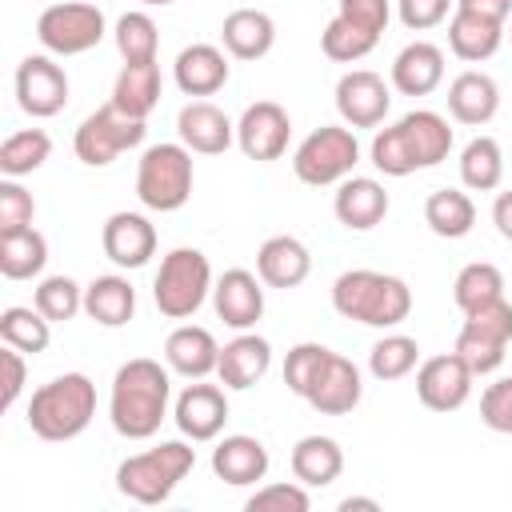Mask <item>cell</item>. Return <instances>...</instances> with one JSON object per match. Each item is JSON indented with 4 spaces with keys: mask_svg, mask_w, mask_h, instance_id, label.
<instances>
[{
    "mask_svg": "<svg viewBox=\"0 0 512 512\" xmlns=\"http://www.w3.org/2000/svg\"><path fill=\"white\" fill-rule=\"evenodd\" d=\"M332 212L348 232H372L388 216V192L376 176H348L336 184Z\"/></svg>",
    "mask_w": 512,
    "mask_h": 512,
    "instance_id": "19",
    "label": "cell"
},
{
    "mask_svg": "<svg viewBox=\"0 0 512 512\" xmlns=\"http://www.w3.org/2000/svg\"><path fill=\"white\" fill-rule=\"evenodd\" d=\"M96 416V384L84 372H64L40 384L28 400V428L48 444L76 440Z\"/></svg>",
    "mask_w": 512,
    "mask_h": 512,
    "instance_id": "4",
    "label": "cell"
},
{
    "mask_svg": "<svg viewBox=\"0 0 512 512\" xmlns=\"http://www.w3.org/2000/svg\"><path fill=\"white\" fill-rule=\"evenodd\" d=\"M448 152H452V128L432 108L404 112L396 124L380 128L368 148L376 172L384 176H412L420 168H436L440 160H448Z\"/></svg>",
    "mask_w": 512,
    "mask_h": 512,
    "instance_id": "2",
    "label": "cell"
},
{
    "mask_svg": "<svg viewBox=\"0 0 512 512\" xmlns=\"http://www.w3.org/2000/svg\"><path fill=\"white\" fill-rule=\"evenodd\" d=\"M48 156H52V136L44 128H20L0 144V172L12 180L32 176L36 168H44Z\"/></svg>",
    "mask_w": 512,
    "mask_h": 512,
    "instance_id": "37",
    "label": "cell"
},
{
    "mask_svg": "<svg viewBox=\"0 0 512 512\" xmlns=\"http://www.w3.org/2000/svg\"><path fill=\"white\" fill-rule=\"evenodd\" d=\"M0 340L20 348V352H28V356H36V352H44L52 344V320L36 304L32 308L12 304V308L0 312Z\"/></svg>",
    "mask_w": 512,
    "mask_h": 512,
    "instance_id": "36",
    "label": "cell"
},
{
    "mask_svg": "<svg viewBox=\"0 0 512 512\" xmlns=\"http://www.w3.org/2000/svg\"><path fill=\"white\" fill-rule=\"evenodd\" d=\"M164 364H168L176 376H184V380H204V376H212L216 364H220V344H216V336H212L208 328H200V324H180V328H172L168 340H164Z\"/></svg>",
    "mask_w": 512,
    "mask_h": 512,
    "instance_id": "20",
    "label": "cell"
},
{
    "mask_svg": "<svg viewBox=\"0 0 512 512\" xmlns=\"http://www.w3.org/2000/svg\"><path fill=\"white\" fill-rule=\"evenodd\" d=\"M32 304L52 320V324H68L76 312H84V288L72 276H44L32 292Z\"/></svg>",
    "mask_w": 512,
    "mask_h": 512,
    "instance_id": "42",
    "label": "cell"
},
{
    "mask_svg": "<svg viewBox=\"0 0 512 512\" xmlns=\"http://www.w3.org/2000/svg\"><path fill=\"white\" fill-rule=\"evenodd\" d=\"M452 352H456L476 376H488V372H496V368L504 364L508 344L496 340V336H488V332H480V328L460 324V336H456V348H452Z\"/></svg>",
    "mask_w": 512,
    "mask_h": 512,
    "instance_id": "44",
    "label": "cell"
},
{
    "mask_svg": "<svg viewBox=\"0 0 512 512\" xmlns=\"http://www.w3.org/2000/svg\"><path fill=\"white\" fill-rule=\"evenodd\" d=\"M224 52L236 60H264L276 44V20L264 8H236L220 24Z\"/></svg>",
    "mask_w": 512,
    "mask_h": 512,
    "instance_id": "28",
    "label": "cell"
},
{
    "mask_svg": "<svg viewBox=\"0 0 512 512\" xmlns=\"http://www.w3.org/2000/svg\"><path fill=\"white\" fill-rule=\"evenodd\" d=\"M288 136H292V116L276 104V100H256L240 112L236 120V144L248 160H280L288 152Z\"/></svg>",
    "mask_w": 512,
    "mask_h": 512,
    "instance_id": "13",
    "label": "cell"
},
{
    "mask_svg": "<svg viewBox=\"0 0 512 512\" xmlns=\"http://www.w3.org/2000/svg\"><path fill=\"white\" fill-rule=\"evenodd\" d=\"M496 296H504V272L496 264H488V260L464 264L456 272V280H452V300H456L460 312H472V308H480V304H488Z\"/></svg>",
    "mask_w": 512,
    "mask_h": 512,
    "instance_id": "38",
    "label": "cell"
},
{
    "mask_svg": "<svg viewBox=\"0 0 512 512\" xmlns=\"http://www.w3.org/2000/svg\"><path fill=\"white\" fill-rule=\"evenodd\" d=\"M116 52L124 56V64H136V60H156V48H160V28L148 12H124L116 20Z\"/></svg>",
    "mask_w": 512,
    "mask_h": 512,
    "instance_id": "41",
    "label": "cell"
},
{
    "mask_svg": "<svg viewBox=\"0 0 512 512\" xmlns=\"http://www.w3.org/2000/svg\"><path fill=\"white\" fill-rule=\"evenodd\" d=\"M172 368L148 356H132L116 368L108 392V420L124 440H152L168 416L172 400Z\"/></svg>",
    "mask_w": 512,
    "mask_h": 512,
    "instance_id": "1",
    "label": "cell"
},
{
    "mask_svg": "<svg viewBox=\"0 0 512 512\" xmlns=\"http://www.w3.org/2000/svg\"><path fill=\"white\" fill-rule=\"evenodd\" d=\"M444 84V52L432 40H412L392 60V88L400 96H428Z\"/></svg>",
    "mask_w": 512,
    "mask_h": 512,
    "instance_id": "24",
    "label": "cell"
},
{
    "mask_svg": "<svg viewBox=\"0 0 512 512\" xmlns=\"http://www.w3.org/2000/svg\"><path fill=\"white\" fill-rule=\"evenodd\" d=\"M504 44V24L500 20H488V16H476V12H464L456 8L448 16V48L452 56L468 60V64H480L488 56H496Z\"/></svg>",
    "mask_w": 512,
    "mask_h": 512,
    "instance_id": "30",
    "label": "cell"
},
{
    "mask_svg": "<svg viewBox=\"0 0 512 512\" xmlns=\"http://www.w3.org/2000/svg\"><path fill=\"white\" fill-rule=\"evenodd\" d=\"M336 16H344L356 28L380 36L388 28V20H392V4L388 0H336Z\"/></svg>",
    "mask_w": 512,
    "mask_h": 512,
    "instance_id": "50",
    "label": "cell"
},
{
    "mask_svg": "<svg viewBox=\"0 0 512 512\" xmlns=\"http://www.w3.org/2000/svg\"><path fill=\"white\" fill-rule=\"evenodd\" d=\"M376 44H380V36L356 28V24L344 20V16H332V20L324 24V32H320V48H324V56L336 60V64H356V60H364Z\"/></svg>",
    "mask_w": 512,
    "mask_h": 512,
    "instance_id": "40",
    "label": "cell"
},
{
    "mask_svg": "<svg viewBox=\"0 0 512 512\" xmlns=\"http://www.w3.org/2000/svg\"><path fill=\"white\" fill-rule=\"evenodd\" d=\"M480 420L492 432L512 436V376H500L496 384L484 388V396H480Z\"/></svg>",
    "mask_w": 512,
    "mask_h": 512,
    "instance_id": "47",
    "label": "cell"
},
{
    "mask_svg": "<svg viewBox=\"0 0 512 512\" xmlns=\"http://www.w3.org/2000/svg\"><path fill=\"white\" fill-rule=\"evenodd\" d=\"M100 244L116 268H144L156 256V228L144 212H112L104 220Z\"/></svg>",
    "mask_w": 512,
    "mask_h": 512,
    "instance_id": "17",
    "label": "cell"
},
{
    "mask_svg": "<svg viewBox=\"0 0 512 512\" xmlns=\"http://www.w3.org/2000/svg\"><path fill=\"white\" fill-rule=\"evenodd\" d=\"M288 464H292V476H296L300 484H308V488H328V484L344 472V448H340L332 436L312 432V436H300V440H296Z\"/></svg>",
    "mask_w": 512,
    "mask_h": 512,
    "instance_id": "31",
    "label": "cell"
},
{
    "mask_svg": "<svg viewBox=\"0 0 512 512\" xmlns=\"http://www.w3.org/2000/svg\"><path fill=\"white\" fill-rule=\"evenodd\" d=\"M500 112V84L488 76V72H460L452 84H448V116L456 124H468V128H484L492 116Z\"/></svg>",
    "mask_w": 512,
    "mask_h": 512,
    "instance_id": "25",
    "label": "cell"
},
{
    "mask_svg": "<svg viewBox=\"0 0 512 512\" xmlns=\"http://www.w3.org/2000/svg\"><path fill=\"white\" fill-rule=\"evenodd\" d=\"M48 264V240L36 228L0 232V272L4 280H32Z\"/></svg>",
    "mask_w": 512,
    "mask_h": 512,
    "instance_id": "34",
    "label": "cell"
},
{
    "mask_svg": "<svg viewBox=\"0 0 512 512\" xmlns=\"http://www.w3.org/2000/svg\"><path fill=\"white\" fill-rule=\"evenodd\" d=\"M328 360H332V348H324L316 340H304V344L288 348V356H284V384H288V392H296L300 400H308V392L320 380V372H324Z\"/></svg>",
    "mask_w": 512,
    "mask_h": 512,
    "instance_id": "43",
    "label": "cell"
},
{
    "mask_svg": "<svg viewBox=\"0 0 512 512\" xmlns=\"http://www.w3.org/2000/svg\"><path fill=\"white\" fill-rule=\"evenodd\" d=\"M356 164H360V140H356V128H348V124H320L292 152L296 180L312 184V188L348 180Z\"/></svg>",
    "mask_w": 512,
    "mask_h": 512,
    "instance_id": "8",
    "label": "cell"
},
{
    "mask_svg": "<svg viewBox=\"0 0 512 512\" xmlns=\"http://www.w3.org/2000/svg\"><path fill=\"white\" fill-rule=\"evenodd\" d=\"M196 168H192V148L184 144H152L144 148L136 164V196L152 212H180L192 200Z\"/></svg>",
    "mask_w": 512,
    "mask_h": 512,
    "instance_id": "6",
    "label": "cell"
},
{
    "mask_svg": "<svg viewBox=\"0 0 512 512\" xmlns=\"http://www.w3.org/2000/svg\"><path fill=\"white\" fill-rule=\"evenodd\" d=\"M196 468V448L188 440H160L156 448H144L116 468V488L120 496L136 504H164L176 484Z\"/></svg>",
    "mask_w": 512,
    "mask_h": 512,
    "instance_id": "5",
    "label": "cell"
},
{
    "mask_svg": "<svg viewBox=\"0 0 512 512\" xmlns=\"http://www.w3.org/2000/svg\"><path fill=\"white\" fill-rule=\"evenodd\" d=\"M212 264L200 248H172L160 260V272L152 280V300L160 308V316L168 320H188L200 312V304L212 296Z\"/></svg>",
    "mask_w": 512,
    "mask_h": 512,
    "instance_id": "7",
    "label": "cell"
},
{
    "mask_svg": "<svg viewBox=\"0 0 512 512\" xmlns=\"http://www.w3.org/2000/svg\"><path fill=\"white\" fill-rule=\"evenodd\" d=\"M424 224L440 236V240H460L472 232L476 224V204L468 192L460 188H436L428 200H424Z\"/></svg>",
    "mask_w": 512,
    "mask_h": 512,
    "instance_id": "33",
    "label": "cell"
},
{
    "mask_svg": "<svg viewBox=\"0 0 512 512\" xmlns=\"http://www.w3.org/2000/svg\"><path fill=\"white\" fill-rule=\"evenodd\" d=\"M104 32H108V20L96 0L48 4L36 20V40L52 56H84L104 40Z\"/></svg>",
    "mask_w": 512,
    "mask_h": 512,
    "instance_id": "9",
    "label": "cell"
},
{
    "mask_svg": "<svg viewBox=\"0 0 512 512\" xmlns=\"http://www.w3.org/2000/svg\"><path fill=\"white\" fill-rule=\"evenodd\" d=\"M112 104L136 120H148L152 108L160 104V64L156 60H136L124 64L116 84H112Z\"/></svg>",
    "mask_w": 512,
    "mask_h": 512,
    "instance_id": "32",
    "label": "cell"
},
{
    "mask_svg": "<svg viewBox=\"0 0 512 512\" xmlns=\"http://www.w3.org/2000/svg\"><path fill=\"white\" fill-rule=\"evenodd\" d=\"M248 512H272V508H280V512H308L312 508V496H308V484H264V488H256L252 496H248V504H244Z\"/></svg>",
    "mask_w": 512,
    "mask_h": 512,
    "instance_id": "46",
    "label": "cell"
},
{
    "mask_svg": "<svg viewBox=\"0 0 512 512\" xmlns=\"http://www.w3.org/2000/svg\"><path fill=\"white\" fill-rule=\"evenodd\" d=\"M312 272V252L296 236H268L256 252V276L268 288H300Z\"/></svg>",
    "mask_w": 512,
    "mask_h": 512,
    "instance_id": "26",
    "label": "cell"
},
{
    "mask_svg": "<svg viewBox=\"0 0 512 512\" xmlns=\"http://www.w3.org/2000/svg\"><path fill=\"white\" fill-rule=\"evenodd\" d=\"M172 420L180 428L184 440L192 444H204V440H216L228 424V396L220 384H204V380H192L176 404H172Z\"/></svg>",
    "mask_w": 512,
    "mask_h": 512,
    "instance_id": "15",
    "label": "cell"
},
{
    "mask_svg": "<svg viewBox=\"0 0 512 512\" xmlns=\"http://www.w3.org/2000/svg\"><path fill=\"white\" fill-rule=\"evenodd\" d=\"M504 36H508V44H512V24H508V28H504Z\"/></svg>",
    "mask_w": 512,
    "mask_h": 512,
    "instance_id": "56",
    "label": "cell"
},
{
    "mask_svg": "<svg viewBox=\"0 0 512 512\" xmlns=\"http://www.w3.org/2000/svg\"><path fill=\"white\" fill-rule=\"evenodd\" d=\"M472 380H476V372L456 352H440V356H428L424 364H416V396L428 412L464 408L472 396Z\"/></svg>",
    "mask_w": 512,
    "mask_h": 512,
    "instance_id": "12",
    "label": "cell"
},
{
    "mask_svg": "<svg viewBox=\"0 0 512 512\" xmlns=\"http://www.w3.org/2000/svg\"><path fill=\"white\" fill-rule=\"evenodd\" d=\"M144 120L120 112L112 100L104 108H96L92 116L80 120L76 136H72V148H76V160L88 164V168H108L120 152L128 148H140L144 144Z\"/></svg>",
    "mask_w": 512,
    "mask_h": 512,
    "instance_id": "10",
    "label": "cell"
},
{
    "mask_svg": "<svg viewBox=\"0 0 512 512\" xmlns=\"http://www.w3.org/2000/svg\"><path fill=\"white\" fill-rule=\"evenodd\" d=\"M176 136H180L184 148H192L200 156H220V152L232 148L236 124L212 100H188L180 108V116H176Z\"/></svg>",
    "mask_w": 512,
    "mask_h": 512,
    "instance_id": "18",
    "label": "cell"
},
{
    "mask_svg": "<svg viewBox=\"0 0 512 512\" xmlns=\"http://www.w3.org/2000/svg\"><path fill=\"white\" fill-rule=\"evenodd\" d=\"M388 108H392V92L380 72L352 68L336 80V112L348 128H376L384 124Z\"/></svg>",
    "mask_w": 512,
    "mask_h": 512,
    "instance_id": "14",
    "label": "cell"
},
{
    "mask_svg": "<svg viewBox=\"0 0 512 512\" xmlns=\"http://www.w3.org/2000/svg\"><path fill=\"white\" fill-rule=\"evenodd\" d=\"M452 8H456V0H396V16L412 32H428V28L444 24Z\"/></svg>",
    "mask_w": 512,
    "mask_h": 512,
    "instance_id": "49",
    "label": "cell"
},
{
    "mask_svg": "<svg viewBox=\"0 0 512 512\" xmlns=\"http://www.w3.org/2000/svg\"><path fill=\"white\" fill-rule=\"evenodd\" d=\"M332 308L364 328H396L412 312V288L376 268H348L332 284Z\"/></svg>",
    "mask_w": 512,
    "mask_h": 512,
    "instance_id": "3",
    "label": "cell"
},
{
    "mask_svg": "<svg viewBox=\"0 0 512 512\" xmlns=\"http://www.w3.org/2000/svg\"><path fill=\"white\" fill-rule=\"evenodd\" d=\"M212 308L228 328L248 332L264 316V280L248 268H228L212 284Z\"/></svg>",
    "mask_w": 512,
    "mask_h": 512,
    "instance_id": "16",
    "label": "cell"
},
{
    "mask_svg": "<svg viewBox=\"0 0 512 512\" xmlns=\"http://www.w3.org/2000/svg\"><path fill=\"white\" fill-rule=\"evenodd\" d=\"M272 368V344L256 332H240L236 340H228L220 348V364H216V376L224 388L232 392H244L252 384H260Z\"/></svg>",
    "mask_w": 512,
    "mask_h": 512,
    "instance_id": "21",
    "label": "cell"
},
{
    "mask_svg": "<svg viewBox=\"0 0 512 512\" xmlns=\"http://www.w3.org/2000/svg\"><path fill=\"white\" fill-rule=\"evenodd\" d=\"M268 464H272L268 448L256 436H244V432H232L212 448V472H216V480H224L232 488H248L256 480H264Z\"/></svg>",
    "mask_w": 512,
    "mask_h": 512,
    "instance_id": "22",
    "label": "cell"
},
{
    "mask_svg": "<svg viewBox=\"0 0 512 512\" xmlns=\"http://www.w3.org/2000/svg\"><path fill=\"white\" fill-rule=\"evenodd\" d=\"M84 316L96 320L100 328H124L136 316V288L128 276L108 272L84 284Z\"/></svg>",
    "mask_w": 512,
    "mask_h": 512,
    "instance_id": "29",
    "label": "cell"
},
{
    "mask_svg": "<svg viewBox=\"0 0 512 512\" xmlns=\"http://www.w3.org/2000/svg\"><path fill=\"white\" fill-rule=\"evenodd\" d=\"M464 324L468 328H480V332H488V336H496L504 344H512V304L504 296H496V300L464 312Z\"/></svg>",
    "mask_w": 512,
    "mask_h": 512,
    "instance_id": "48",
    "label": "cell"
},
{
    "mask_svg": "<svg viewBox=\"0 0 512 512\" xmlns=\"http://www.w3.org/2000/svg\"><path fill=\"white\" fill-rule=\"evenodd\" d=\"M492 224H496V232H500L504 240H512V188L496 196V204H492Z\"/></svg>",
    "mask_w": 512,
    "mask_h": 512,
    "instance_id": "53",
    "label": "cell"
},
{
    "mask_svg": "<svg viewBox=\"0 0 512 512\" xmlns=\"http://www.w3.org/2000/svg\"><path fill=\"white\" fill-rule=\"evenodd\" d=\"M360 396H364L360 368H356L348 356L332 352V360L324 364L320 380H316L312 392H308V404H312L320 416H348V412L360 404Z\"/></svg>",
    "mask_w": 512,
    "mask_h": 512,
    "instance_id": "27",
    "label": "cell"
},
{
    "mask_svg": "<svg viewBox=\"0 0 512 512\" xmlns=\"http://www.w3.org/2000/svg\"><path fill=\"white\" fill-rule=\"evenodd\" d=\"M352 508H368V512H376L380 500H372V496H344V500H340V512H352Z\"/></svg>",
    "mask_w": 512,
    "mask_h": 512,
    "instance_id": "54",
    "label": "cell"
},
{
    "mask_svg": "<svg viewBox=\"0 0 512 512\" xmlns=\"http://www.w3.org/2000/svg\"><path fill=\"white\" fill-rule=\"evenodd\" d=\"M228 72H232L228 68V56L216 44H188V48H180V56L172 64L176 88L184 96H196V100L220 92L228 84Z\"/></svg>",
    "mask_w": 512,
    "mask_h": 512,
    "instance_id": "23",
    "label": "cell"
},
{
    "mask_svg": "<svg viewBox=\"0 0 512 512\" xmlns=\"http://www.w3.org/2000/svg\"><path fill=\"white\" fill-rule=\"evenodd\" d=\"M416 364H420V344L404 332H388L368 352V372L376 380H404L408 372H416Z\"/></svg>",
    "mask_w": 512,
    "mask_h": 512,
    "instance_id": "39",
    "label": "cell"
},
{
    "mask_svg": "<svg viewBox=\"0 0 512 512\" xmlns=\"http://www.w3.org/2000/svg\"><path fill=\"white\" fill-rule=\"evenodd\" d=\"M456 8L476 12V16H488V20H500V24L512 16V0H456Z\"/></svg>",
    "mask_w": 512,
    "mask_h": 512,
    "instance_id": "52",
    "label": "cell"
},
{
    "mask_svg": "<svg viewBox=\"0 0 512 512\" xmlns=\"http://www.w3.org/2000/svg\"><path fill=\"white\" fill-rule=\"evenodd\" d=\"M32 220H36V200H32V192H28L20 180L4 176V180H0V232L32 228Z\"/></svg>",
    "mask_w": 512,
    "mask_h": 512,
    "instance_id": "45",
    "label": "cell"
},
{
    "mask_svg": "<svg viewBox=\"0 0 512 512\" xmlns=\"http://www.w3.org/2000/svg\"><path fill=\"white\" fill-rule=\"evenodd\" d=\"M16 104L32 120H48L68 108V72L52 52H32L16 64Z\"/></svg>",
    "mask_w": 512,
    "mask_h": 512,
    "instance_id": "11",
    "label": "cell"
},
{
    "mask_svg": "<svg viewBox=\"0 0 512 512\" xmlns=\"http://www.w3.org/2000/svg\"><path fill=\"white\" fill-rule=\"evenodd\" d=\"M140 4H148V8H164V4H172V0H140Z\"/></svg>",
    "mask_w": 512,
    "mask_h": 512,
    "instance_id": "55",
    "label": "cell"
},
{
    "mask_svg": "<svg viewBox=\"0 0 512 512\" xmlns=\"http://www.w3.org/2000/svg\"><path fill=\"white\" fill-rule=\"evenodd\" d=\"M504 180V152L492 136H472L460 152V184L468 192H492Z\"/></svg>",
    "mask_w": 512,
    "mask_h": 512,
    "instance_id": "35",
    "label": "cell"
},
{
    "mask_svg": "<svg viewBox=\"0 0 512 512\" xmlns=\"http://www.w3.org/2000/svg\"><path fill=\"white\" fill-rule=\"evenodd\" d=\"M28 352H20V348H12V344H4V352H0V364H4V396H0V408L8 412L16 400H20V392H24V380H28V360H24Z\"/></svg>",
    "mask_w": 512,
    "mask_h": 512,
    "instance_id": "51",
    "label": "cell"
}]
</instances>
